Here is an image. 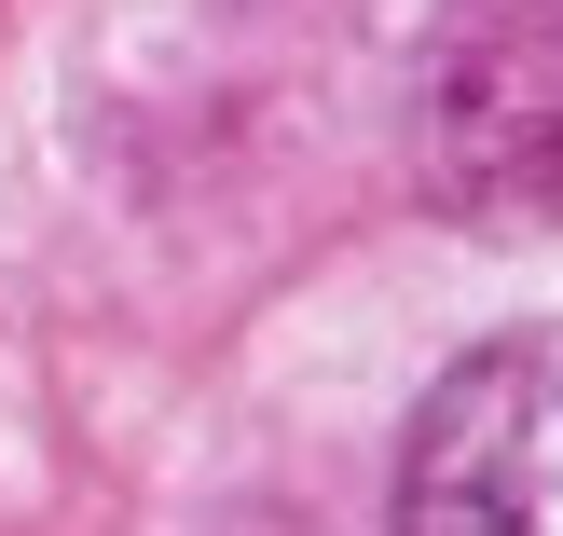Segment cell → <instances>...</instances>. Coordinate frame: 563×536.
Segmentation results:
<instances>
[{"label": "cell", "mask_w": 563, "mask_h": 536, "mask_svg": "<svg viewBox=\"0 0 563 536\" xmlns=\"http://www.w3.org/2000/svg\"><path fill=\"white\" fill-rule=\"evenodd\" d=\"M427 138L467 207H563V0H467L440 42Z\"/></svg>", "instance_id": "cell-2"}, {"label": "cell", "mask_w": 563, "mask_h": 536, "mask_svg": "<svg viewBox=\"0 0 563 536\" xmlns=\"http://www.w3.org/2000/svg\"><path fill=\"white\" fill-rule=\"evenodd\" d=\"M399 536H563V330L482 344L427 385L399 455Z\"/></svg>", "instance_id": "cell-1"}]
</instances>
